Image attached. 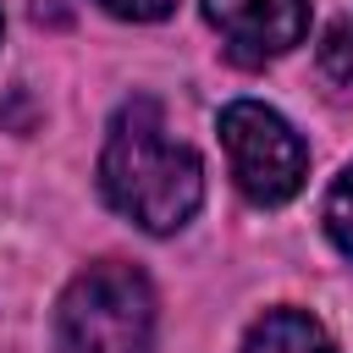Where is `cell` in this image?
Instances as JSON below:
<instances>
[{"label": "cell", "mask_w": 353, "mask_h": 353, "mask_svg": "<svg viewBox=\"0 0 353 353\" xmlns=\"http://www.w3.org/2000/svg\"><path fill=\"white\" fill-rule=\"evenodd\" d=\"M99 193L110 210H121L132 226L165 237L182 232L204 199V165L199 154L165 127V110L154 99H127L99 149Z\"/></svg>", "instance_id": "cell-1"}, {"label": "cell", "mask_w": 353, "mask_h": 353, "mask_svg": "<svg viewBox=\"0 0 353 353\" xmlns=\"http://www.w3.org/2000/svg\"><path fill=\"white\" fill-rule=\"evenodd\" d=\"M55 353H154V287L127 259L77 270L55 303Z\"/></svg>", "instance_id": "cell-2"}, {"label": "cell", "mask_w": 353, "mask_h": 353, "mask_svg": "<svg viewBox=\"0 0 353 353\" xmlns=\"http://www.w3.org/2000/svg\"><path fill=\"white\" fill-rule=\"evenodd\" d=\"M221 149L232 165V182L248 204L276 210L287 204L309 176V149L292 132V121L259 99H232L221 110Z\"/></svg>", "instance_id": "cell-3"}, {"label": "cell", "mask_w": 353, "mask_h": 353, "mask_svg": "<svg viewBox=\"0 0 353 353\" xmlns=\"http://www.w3.org/2000/svg\"><path fill=\"white\" fill-rule=\"evenodd\" d=\"M199 6L237 66H265L292 44H303L309 33V0H199Z\"/></svg>", "instance_id": "cell-4"}, {"label": "cell", "mask_w": 353, "mask_h": 353, "mask_svg": "<svg viewBox=\"0 0 353 353\" xmlns=\"http://www.w3.org/2000/svg\"><path fill=\"white\" fill-rule=\"evenodd\" d=\"M243 353H336L331 331L303 309H270L248 325Z\"/></svg>", "instance_id": "cell-5"}, {"label": "cell", "mask_w": 353, "mask_h": 353, "mask_svg": "<svg viewBox=\"0 0 353 353\" xmlns=\"http://www.w3.org/2000/svg\"><path fill=\"white\" fill-rule=\"evenodd\" d=\"M320 221H325V237L336 243V254H347V259H353V160H347V165H342V176L331 182Z\"/></svg>", "instance_id": "cell-6"}, {"label": "cell", "mask_w": 353, "mask_h": 353, "mask_svg": "<svg viewBox=\"0 0 353 353\" xmlns=\"http://www.w3.org/2000/svg\"><path fill=\"white\" fill-rule=\"evenodd\" d=\"M320 72H325L342 94H353V11L325 28V39H320Z\"/></svg>", "instance_id": "cell-7"}, {"label": "cell", "mask_w": 353, "mask_h": 353, "mask_svg": "<svg viewBox=\"0 0 353 353\" xmlns=\"http://www.w3.org/2000/svg\"><path fill=\"white\" fill-rule=\"evenodd\" d=\"M99 6L121 22H160V17L176 11V0H99Z\"/></svg>", "instance_id": "cell-8"}]
</instances>
